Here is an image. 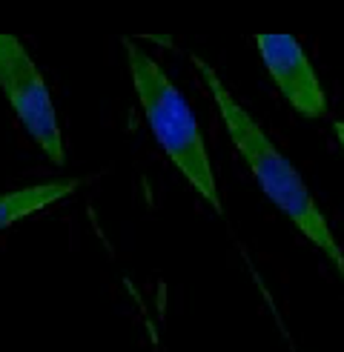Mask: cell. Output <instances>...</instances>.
Listing matches in <instances>:
<instances>
[{
    "label": "cell",
    "mask_w": 344,
    "mask_h": 352,
    "mask_svg": "<svg viewBox=\"0 0 344 352\" xmlns=\"http://www.w3.org/2000/svg\"><path fill=\"white\" fill-rule=\"evenodd\" d=\"M255 49L292 112L301 118L327 115V92L307 52L292 34H255Z\"/></svg>",
    "instance_id": "277c9868"
},
{
    "label": "cell",
    "mask_w": 344,
    "mask_h": 352,
    "mask_svg": "<svg viewBox=\"0 0 344 352\" xmlns=\"http://www.w3.org/2000/svg\"><path fill=\"white\" fill-rule=\"evenodd\" d=\"M78 186V181L63 178V181H49V184H34V186H23V189H12L0 195V232L6 226L17 223L26 215H34L41 209L63 201L66 195H72Z\"/></svg>",
    "instance_id": "5b68a950"
},
{
    "label": "cell",
    "mask_w": 344,
    "mask_h": 352,
    "mask_svg": "<svg viewBox=\"0 0 344 352\" xmlns=\"http://www.w3.org/2000/svg\"><path fill=\"white\" fill-rule=\"evenodd\" d=\"M189 58H193V66L198 69L204 86L215 98V107H218L224 126H227L238 155L244 157L250 172L255 175L261 192L292 221V226H296L316 250H321L327 258H330V263L344 280V250L338 246L330 223H327L324 212L319 209L316 198L310 195V189L301 181V175L296 172V166L275 149V144L252 120V115L233 98V92L227 89V83L221 80V75L215 69L198 55H189Z\"/></svg>",
    "instance_id": "6da1fadb"
},
{
    "label": "cell",
    "mask_w": 344,
    "mask_h": 352,
    "mask_svg": "<svg viewBox=\"0 0 344 352\" xmlns=\"http://www.w3.org/2000/svg\"><path fill=\"white\" fill-rule=\"evenodd\" d=\"M333 132H336V138H338L341 149H344V120H336V123H333Z\"/></svg>",
    "instance_id": "8992f818"
},
{
    "label": "cell",
    "mask_w": 344,
    "mask_h": 352,
    "mask_svg": "<svg viewBox=\"0 0 344 352\" xmlns=\"http://www.w3.org/2000/svg\"><path fill=\"white\" fill-rule=\"evenodd\" d=\"M0 89L26 135L52 164H63V135L49 86L26 46L14 34H0Z\"/></svg>",
    "instance_id": "3957f363"
},
{
    "label": "cell",
    "mask_w": 344,
    "mask_h": 352,
    "mask_svg": "<svg viewBox=\"0 0 344 352\" xmlns=\"http://www.w3.org/2000/svg\"><path fill=\"white\" fill-rule=\"evenodd\" d=\"M124 46H127L135 95L141 100V109L147 115V123L155 140L161 144L169 161L178 166L186 184L221 215L224 206L218 198V184H215V172L210 164V152H206L201 126L193 109H189L186 98L178 92V86L169 80V75L149 52H144L129 38H124Z\"/></svg>",
    "instance_id": "7a4b0ae2"
}]
</instances>
